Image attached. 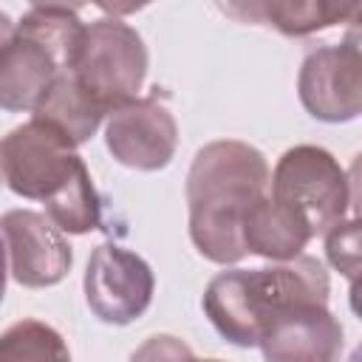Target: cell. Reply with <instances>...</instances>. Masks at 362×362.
I'll use <instances>...</instances> for the list:
<instances>
[{
	"label": "cell",
	"mask_w": 362,
	"mask_h": 362,
	"mask_svg": "<svg viewBox=\"0 0 362 362\" xmlns=\"http://www.w3.org/2000/svg\"><path fill=\"white\" fill-rule=\"evenodd\" d=\"M127 362H201V359L192 354V348L184 339L173 334H153L130 354Z\"/></svg>",
	"instance_id": "e0dca14e"
},
{
	"label": "cell",
	"mask_w": 362,
	"mask_h": 362,
	"mask_svg": "<svg viewBox=\"0 0 362 362\" xmlns=\"http://www.w3.org/2000/svg\"><path fill=\"white\" fill-rule=\"evenodd\" d=\"M297 96L317 122L342 124L362 116V51L345 40L311 48L297 74Z\"/></svg>",
	"instance_id": "52a82bcc"
},
{
	"label": "cell",
	"mask_w": 362,
	"mask_h": 362,
	"mask_svg": "<svg viewBox=\"0 0 362 362\" xmlns=\"http://www.w3.org/2000/svg\"><path fill=\"white\" fill-rule=\"evenodd\" d=\"M85 303L105 325H130L153 303L156 274L150 263L119 243H102L90 252L85 277Z\"/></svg>",
	"instance_id": "8992f818"
},
{
	"label": "cell",
	"mask_w": 362,
	"mask_h": 362,
	"mask_svg": "<svg viewBox=\"0 0 362 362\" xmlns=\"http://www.w3.org/2000/svg\"><path fill=\"white\" fill-rule=\"evenodd\" d=\"M345 173H348V189H351L354 218H362V150L354 156V161H351V167Z\"/></svg>",
	"instance_id": "ac0fdd59"
},
{
	"label": "cell",
	"mask_w": 362,
	"mask_h": 362,
	"mask_svg": "<svg viewBox=\"0 0 362 362\" xmlns=\"http://www.w3.org/2000/svg\"><path fill=\"white\" fill-rule=\"evenodd\" d=\"M325 260L348 283L362 277V218H345L325 232Z\"/></svg>",
	"instance_id": "2e32d148"
},
{
	"label": "cell",
	"mask_w": 362,
	"mask_h": 362,
	"mask_svg": "<svg viewBox=\"0 0 362 362\" xmlns=\"http://www.w3.org/2000/svg\"><path fill=\"white\" fill-rule=\"evenodd\" d=\"M314 229L308 226V221L274 201L269 192L249 209L246 221H243V246L246 255H257L266 257L272 263H286L303 255V249L311 243Z\"/></svg>",
	"instance_id": "7c38bea8"
},
{
	"label": "cell",
	"mask_w": 362,
	"mask_h": 362,
	"mask_svg": "<svg viewBox=\"0 0 362 362\" xmlns=\"http://www.w3.org/2000/svg\"><path fill=\"white\" fill-rule=\"evenodd\" d=\"M257 348L263 362H339L345 331L328 303H297L269 322Z\"/></svg>",
	"instance_id": "8fae6325"
},
{
	"label": "cell",
	"mask_w": 362,
	"mask_h": 362,
	"mask_svg": "<svg viewBox=\"0 0 362 362\" xmlns=\"http://www.w3.org/2000/svg\"><path fill=\"white\" fill-rule=\"evenodd\" d=\"M269 195L297 209L314 229V238L331 232L351 209L348 173L317 144H294L277 158Z\"/></svg>",
	"instance_id": "5b68a950"
},
{
	"label": "cell",
	"mask_w": 362,
	"mask_h": 362,
	"mask_svg": "<svg viewBox=\"0 0 362 362\" xmlns=\"http://www.w3.org/2000/svg\"><path fill=\"white\" fill-rule=\"evenodd\" d=\"M6 240L8 277L23 288H48L65 280L74 252L65 232L42 212L8 209L0 221Z\"/></svg>",
	"instance_id": "9c48e42d"
},
{
	"label": "cell",
	"mask_w": 362,
	"mask_h": 362,
	"mask_svg": "<svg viewBox=\"0 0 362 362\" xmlns=\"http://www.w3.org/2000/svg\"><path fill=\"white\" fill-rule=\"evenodd\" d=\"M331 277L322 260L300 255L260 269H223L201 297L212 328L238 348H257L274 317L297 303H328Z\"/></svg>",
	"instance_id": "7a4b0ae2"
},
{
	"label": "cell",
	"mask_w": 362,
	"mask_h": 362,
	"mask_svg": "<svg viewBox=\"0 0 362 362\" xmlns=\"http://www.w3.org/2000/svg\"><path fill=\"white\" fill-rule=\"evenodd\" d=\"M201 362H221V359H201Z\"/></svg>",
	"instance_id": "44dd1931"
},
{
	"label": "cell",
	"mask_w": 362,
	"mask_h": 362,
	"mask_svg": "<svg viewBox=\"0 0 362 362\" xmlns=\"http://www.w3.org/2000/svg\"><path fill=\"white\" fill-rule=\"evenodd\" d=\"M269 187V161L249 141L215 139L195 153L184 195L189 240L204 260L232 266L246 255L243 221Z\"/></svg>",
	"instance_id": "6da1fadb"
},
{
	"label": "cell",
	"mask_w": 362,
	"mask_h": 362,
	"mask_svg": "<svg viewBox=\"0 0 362 362\" xmlns=\"http://www.w3.org/2000/svg\"><path fill=\"white\" fill-rule=\"evenodd\" d=\"M147 65L150 57L141 34L122 17L107 14L85 23L71 74L113 113L139 99Z\"/></svg>",
	"instance_id": "3957f363"
},
{
	"label": "cell",
	"mask_w": 362,
	"mask_h": 362,
	"mask_svg": "<svg viewBox=\"0 0 362 362\" xmlns=\"http://www.w3.org/2000/svg\"><path fill=\"white\" fill-rule=\"evenodd\" d=\"M68 65L37 34L0 14V107L34 113Z\"/></svg>",
	"instance_id": "30bf717a"
},
{
	"label": "cell",
	"mask_w": 362,
	"mask_h": 362,
	"mask_svg": "<svg viewBox=\"0 0 362 362\" xmlns=\"http://www.w3.org/2000/svg\"><path fill=\"white\" fill-rule=\"evenodd\" d=\"M359 3H223L221 11L243 23L269 25L286 37H308L334 25H348Z\"/></svg>",
	"instance_id": "4fadbf2b"
},
{
	"label": "cell",
	"mask_w": 362,
	"mask_h": 362,
	"mask_svg": "<svg viewBox=\"0 0 362 362\" xmlns=\"http://www.w3.org/2000/svg\"><path fill=\"white\" fill-rule=\"evenodd\" d=\"M348 362H362V342L354 348V354H351V359H348Z\"/></svg>",
	"instance_id": "ffe728a7"
},
{
	"label": "cell",
	"mask_w": 362,
	"mask_h": 362,
	"mask_svg": "<svg viewBox=\"0 0 362 362\" xmlns=\"http://www.w3.org/2000/svg\"><path fill=\"white\" fill-rule=\"evenodd\" d=\"M348 305H351V311H354V314L362 320V277L351 283V291H348Z\"/></svg>",
	"instance_id": "d6986e66"
},
{
	"label": "cell",
	"mask_w": 362,
	"mask_h": 362,
	"mask_svg": "<svg viewBox=\"0 0 362 362\" xmlns=\"http://www.w3.org/2000/svg\"><path fill=\"white\" fill-rule=\"evenodd\" d=\"M31 116L54 124L79 147L90 141V136L102 127V122H107L110 113L71 71H65L59 74V79L51 85V90L42 96Z\"/></svg>",
	"instance_id": "5bb4252c"
},
{
	"label": "cell",
	"mask_w": 362,
	"mask_h": 362,
	"mask_svg": "<svg viewBox=\"0 0 362 362\" xmlns=\"http://www.w3.org/2000/svg\"><path fill=\"white\" fill-rule=\"evenodd\" d=\"M105 147L122 167L139 173L164 170L178 147L175 116L158 93L139 96L107 116Z\"/></svg>",
	"instance_id": "ba28073f"
},
{
	"label": "cell",
	"mask_w": 362,
	"mask_h": 362,
	"mask_svg": "<svg viewBox=\"0 0 362 362\" xmlns=\"http://www.w3.org/2000/svg\"><path fill=\"white\" fill-rule=\"evenodd\" d=\"M0 167L14 195L51 204L85 170V161L62 130L31 116L3 136Z\"/></svg>",
	"instance_id": "277c9868"
},
{
	"label": "cell",
	"mask_w": 362,
	"mask_h": 362,
	"mask_svg": "<svg viewBox=\"0 0 362 362\" xmlns=\"http://www.w3.org/2000/svg\"><path fill=\"white\" fill-rule=\"evenodd\" d=\"M0 362H71V348L54 325L23 317L3 331Z\"/></svg>",
	"instance_id": "9a60e30c"
}]
</instances>
